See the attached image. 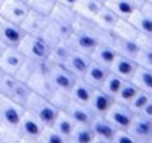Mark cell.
<instances>
[{"mask_svg": "<svg viewBox=\"0 0 152 143\" xmlns=\"http://www.w3.org/2000/svg\"><path fill=\"white\" fill-rule=\"evenodd\" d=\"M52 103L59 109V111H64L65 108H66V105L69 103V96L68 93H65V92H59V90H55V93L52 95V97L49 99Z\"/></svg>", "mask_w": 152, "mask_h": 143, "instance_id": "obj_40", "label": "cell"}, {"mask_svg": "<svg viewBox=\"0 0 152 143\" xmlns=\"http://www.w3.org/2000/svg\"><path fill=\"white\" fill-rule=\"evenodd\" d=\"M92 143H112V140H108V139H103V137H96L95 136V139H93V142Z\"/></svg>", "mask_w": 152, "mask_h": 143, "instance_id": "obj_47", "label": "cell"}, {"mask_svg": "<svg viewBox=\"0 0 152 143\" xmlns=\"http://www.w3.org/2000/svg\"><path fill=\"white\" fill-rule=\"evenodd\" d=\"M117 56V52L112 46V39H108V40H101L96 47L93 49V52L90 53V59L96 63H101L102 66L108 68L111 66V63L114 62Z\"/></svg>", "mask_w": 152, "mask_h": 143, "instance_id": "obj_10", "label": "cell"}, {"mask_svg": "<svg viewBox=\"0 0 152 143\" xmlns=\"http://www.w3.org/2000/svg\"><path fill=\"white\" fill-rule=\"evenodd\" d=\"M151 128H152V121L145 118L140 114H134L127 131L137 140V142H148L149 134H151Z\"/></svg>", "mask_w": 152, "mask_h": 143, "instance_id": "obj_14", "label": "cell"}, {"mask_svg": "<svg viewBox=\"0 0 152 143\" xmlns=\"http://www.w3.org/2000/svg\"><path fill=\"white\" fill-rule=\"evenodd\" d=\"M148 1H151V3H152V0H148Z\"/></svg>", "mask_w": 152, "mask_h": 143, "instance_id": "obj_54", "label": "cell"}, {"mask_svg": "<svg viewBox=\"0 0 152 143\" xmlns=\"http://www.w3.org/2000/svg\"><path fill=\"white\" fill-rule=\"evenodd\" d=\"M117 130H127L134 114L130 111V108L127 105L118 103L114 100V103L111 105V108L106 111V114L103 115Z\"/></svg>", "mask_w": 152, "mask_h": 143, "instance_id": "obj_3", "label": "cell"}, {"mask_svg": "<svg viewBox=\"0 0 152 143\" xmlns=\"http://www.w3.org/2000/svg\"><path fill=\"white\" fill-rule=\"evenodd\" d=\"M75 125H77V124L71 120V117H69L65 111H59V114H58L55 123L52 124V127H53L58 133H61L62 136H65L66 139H69V136L72 134V131H74V128H75Z\"/></svg>", "mask_w": 152, "mask_h": 143, "instance_id": "obj_29", "label": "cell"}, {"mask_svg": "<svg viewBox=\"0 0 152 143\" xmlns=\"http://www.w3.org/2000/svg\"><path fill=\"white\" fill-rule=\"evenodd\" d=\"M24 62H25V56L21 53L19 49L13 46H7L0 56V68L3 69V72H7V74L15 75Z\"/></svg>", "mask_w": 152, "mask_h": 143, "instance_id": "obj_9", "label": "cell"}, {"mask_svg": "<svg viewBox=\"0 0 152 143\" xmlns=\"http://www.w3.org/2000/svg\"><path fill=\"white\" fill-rule=\"evenodd\" d=\"M31 93H33V92H31L30 86H28L27 83L18 80V81L15 83V86L10 89V92L6 95V97L10 99V100H13L15 103H18V105H21V106H25V103H27V100H28V97H30Z\"/></svg>", "mask_w": 152, "mask_h": 143, "instance_id": "obj_28", "label": "cell"}, {"mask_svg": "<svg viewBox=\"0 0 152 143\" xmlns=\"http://www.w3.org/2000/svg\"><path fill=\"white\" fill-rule=\"evenodd\" d=\"M139 90L142 92H146L152 95V69L149 68H143V66H139L136 68L132 80H130Z\"/></svg>", "mask_w": 152, "mask_h": 143, "instance_id": "obj_24", "label": "cell"}, {"mask_svg": "<svg viewBox=\"0 0 152 143\" xmlns=\"http://www.w3.org/2000/svg\"><path fill=\"white\" fill-rule=\"evenodd\" d=\"M109 74V69L102 66L101 63H96V62H90V65L87 66L84 75H83V80L93 89H101V86L103 84L106 75Z\"/></svg>", "mask_w": 152, "mask_h": 143, "instance_id": "obj_18", "label": "cell"}, {"mask_svg": "<svg viewBox=\"0 0 152 143\" xmlns=\"http://www.w3.org/2000/svg\"><path fill=\"white\" fill-rule=\"evenodd\" d=\"M18 81V78L13 75V74H7L4 72L1 77H0V95L1 96H6L10 89L15 86V83Z\"/></svg>", "mask_w": 152, "mask_h": 143, "instance_id": "obj_39", "label": "cell"}, {"mask_svg": "<svg viewBox=\"0 0 152 143\" xmlns=\"http://www.w3.org/2000/svg\"><path fill=\"white\" fill-rule=\"evenodd\" d=\"M40 143H66L68 139L65 136H62L61 133H58L53 127H45V130L42 131L40 137H39Z\"/></svg>", "mask_w": 152, "mask_h": 143, "instance_id": "obj_37", "label": "cell"}, {"mask_svg": "<svg viewBox=\"0 0 152 143\" xmlns=\"http://www.w3.org/2000/svg\"><path fill=\"white\" fill-rule=\"evenodd\" d=\"M18 127L22 137H28V139H39L42 131L45 130V125L28 111H24Z\"/></svg>", "mask_w": 152, "mask_h": 143, "instance_id": "obj_13", "label": "cell"}, {"mask_svg": "<svg viewBox=\"0 0 152 143\" xmlns=\"http://www.w3.org/2000/svg\"><path fill=\"white\" fill-rule=\"evenodd\" d=\"M140 115H143L145 118H148V120L152 121V96L149 97V100H148V103L145 105V108L140 111Z\"/></svg>", "mask_w": 152, "mask_h": 143, "instance_id": "obj_43", "label": "cell"}, {"mask_svg": "<svg viewBox=\"0 0 152 143\" xmlns=\"http://www.w3.org/2000/svg\"><path fill=\"white\" fill-rule=\"evenodd\" d=\"M50 22V18L46 15H42L39 12L30 10L27 13V16L24 18V21L19 24V27L22 28V31L25 34L30 36H42L45 33V30L48 28Z\"/></svg>", "mask_w": 152, "mask_h": 143, "instance_id": "obj_7", "label": "cell"}, {"mask_svg": "<svg viewBox=\"0 0 152 143\" xmlns=\"http://www.w3.org/2000/svg\"><path fill=\"white\" fill-rule=\"evenodd\" d=\"M18 49L25 56V59L40 62L48 61L50 58V45L42 37V36H30L25 34L21 43L18 45Z\"/></svg>", "mask_w": 152, "mask_h": 143, "instance_id": "obj_2", "label": "cell"}, {"mask_svg": "<svg viewBox=\"0 0 152 143\" xmlns=\"http://www.w3.org/2000/svg\"><path fill=\"white\" fill-rule=\"evenodd\" d=\"M112 103H114V99L111 96L102 92L101 89H93L90 100L87 103V108L92 111L93 115H105Z\"/></svg>", "mask_w": 152, "mask_h": 143, "instance_id": "obj_17", "label": "cell"}, {"mask_svg": "<svg viewBox=\"0 0 152 143\" xmlns=\"http://www.w3.org/2000/svg\"><path fill=\"white\" fill-rule=\"evenodd\" d=\"M124 81H126V80H123L121 77H118L117 74H114V72L109 71V74L106 75L103 84L101 86V90L105 92L106 95L111 96V97L114 99V97L117 96V93L120 92V89H121V86H123Z\"/></svg>", "mask_w": 152, "mask_h": 143, "instance_id": "obj_32", "label": "cell"}, {"mask_svg": "<svg viewBox=\"0 0 152 143\" xmlns=\"http://www.w3.org/2000/svg\"><path fill=\"white\" fill-rule=\"evenodd\" d=\"M134 61L139 66L152 69V49H140Z\"/></svg>", "mask_w": 152, "mask_h": 143, "instance_id": "obj_41", "label": "cell"}, {"mask_svg": "<svg viewBox=\"0 0 152 143\" xmlns=\"http://www.w3.org/2000/svg\"><path fill=\"white\" fill-rule=\"evenodd\" d=\"M72 52H74V49L71 47V45L68 43V40L66 42H61V43H56L55 46H52L50 58L49 59H50L53 63L62 65Z\"/></svg>", "mask_w": 152, "mask_h": 143, "instance_id": "obj_31", "label": "cell"}, {"mask_svg": "<svg viewBox=\"0 0 152 143\" xmlns=\"http://www.w3.org/2000/svg\"><path fill=\"white\" fill-rule=\"evenodd\" d=\"M77 12L72 9V7H68V6H64L61 3H56L55 7L52 9L50 18L52 21H56V22H61V24H65V25H69V27H74L75 21H77Z\"/></svg>", "mask_w": 152, "mask_h": 143, "instance_id": "obj_22", "label": "cell"}, {"mask_svg": "<svg viewBox=\"0 0 152 143\" xmlns=\"http://www.w3.org/2000/svg\"><path fill=\"white\" fill-rule=\"evenodd\" d=\"M25 111H28L30 114H33L45 127H52V124L55 123L59 109L52 103L49 99L39 96L36 93H31L27 103H25Z\"/></svg>", "mask_w": 152, "mask_h": 143, "instance_id": "obj_1", "label": "cell"}, {"mask_svg": "<svg viewBox=\"0 0 152 143\" xmlns=\"http://www.w3.org/2000/svg\"><path fill=\"white\" fill-rule=\"evenodd\" d=\"M3 74H4V72H3V69H1V68H0V77H1V75H3Z\"/></svg>", "mask_w": 152, "mask_h": 143, "instance_id": "obj_50", "label": "cell"}, {"mask_svg": "<svg viewBox=\"0 0 152 143\" xmlns=\"http://www.w3.org/2000/svg\"><path fill=\"white\" fill-rule=\"evenodd\" d=\"M4 49H6V46L0 42V56H1V53H3V50H4Z\"/></svg>", "mask_w": 152, "mask_h": 143, "instance_id": "obj_48", "label": "cell"}, {"mask_svg": "<svg viewBox=\"0 0 152 143\" xmlns=\"http://www.w3.org/2000/svg\"><path fill=\"white\" fill-rule=\"evenodd\" d=\"M140 9L146 13V15H149L152 18V3L151 1H148V0H145L143 3H142V6H140Z\"/></svg>", "mask_w": 152, "mask_h": 143, "instance_id": "obj_44", "label": "cell"}, {"mask_svg": "<svg viewBox=\"0 0 152 143\" xmlns=\"http://www.w3.org/2000/svg\"><path fill=\"white\" fill-rule=\"evenodd\" d=\"M139 143H148V142H139Z\"/></svg>", "mask_w": 152, "mask_h": 143, "instance_id": "obj_52", "label": "cell"}, {"mask_svg": "<svg viewBox=\"0 0 152 143\" xmlns=\"http://www.w3.org/2000/svg\"><path fill=\"white\" fill-rule=\"evenodd\" d=\"M56 3H61L64 6H68V7H75V4L78 3V0H56Z\"/></svg>", "mask_w": 152, "mask_h": 143, "instance_id": "obj_45", "label": "cell"}, {"mask_svg": "<svg viewBox=\"0 0 152 143\" xmlns=\"http://www.w3.org/2000/svg\"><path fill=\"white\" fill-rule=\"evenodd\" d=\"M48 77L50 80L52 86L59 90V92H65L68 93L71 86L74 84L75 81V77L64 66V65H59V63H52L49 71H48Z\"/></svg>", "mask_w": 152, "mask_h": 143, "instance_id": "obj_6", "label": "cell"}, {"mask_svg": "<svg viewBox=\"0 0 152 143\" xmlns=\"http://www.w3.org/2000/svg\"><path fill=\"white\" fill-rule=\"evenodd\" d=\"M0 96H1V95H0Z\"/></svg>", "mask_w": 152, "mask_h": 143, "instance_id": "obj_55", "label": "cell"}, {"mask_svg": "<svg viewBox=\"0 0 152 143\" xmlns=\"http://www.w3.org/2000/svg\"><path fill=\"white\" fill-rule=\"evenodd\" d=\"M139 92V89L130 81V80H126L124 83H123V86H121V89H120V92L117 93V96L114 97V100L115 102H118V103H123V105H129L130 103V100L136 96V93Z\"/></svg>", "mask_w": 152, "mask_h": 143, "instance_id": "obj_33", "label": "cell"}, {"mask_svg": "<svg viewBox=\"0 0 152 143\" xmlns=\"http://www.w3.org/2000/svg\"><path fill=\"white\" fill-rule=\"evenodd\" d=\"M112 46L115 49L117 55H121V56H126L130 59H136V56L140 50V46L137 45V42L121 39V37H117L114 34H112Z\"/></svg>", "mask_w": 152, "mask_h": 143, "instance_id": "obj_21", "label": "cell"}, {"mask_svg": "<svg viewBox=\"0 0 152 143\" xmlns=\"http://www.w3.org/2000/svg\"><path fill=\"white\" fill-rule=\"evenodd\" d=\"M90 62H92V59H90L89 55H84V53H80V52L74 50V52L66 58V61H65L62 65H64L75 78H83V75H84L87 66L90 65Z\"/></svg>", "mask_w": 152, "mask_h": 143, "instance_id": "obj_12", "label": "cell"}, {"mask_svg": "<svg viewBox=\"0 0 152 143\" xmlns=\"http://www.w3.org/2000/svg\"><path fill=\"white\" fill-rule=\"evenodd\" d=\"M112 34L117 36V37H121V39H127V40H137L139 37V31L133 27V24L129 21V19H118L117 25L114 27L112 30Z\"/></svg>", "mask_w": 152, "mask_h": 143, "instance_id": "obj_30", "label": "cell"}, {"mask_svg": "<svg viewBox=\"0 0 152 143\" xmlns=\"http://www.w3.org/2000/svg\"><path fill=\"white\" fill-rule=\"evenodd\" d=\"M93 139H95V134H93L90 125H75V128L68 140L72 143H92Z\"/></svg>", "mask_w": 152, "mask_h": 143, "instance_id": "obj_34", "label": "cell"}, {"mask_svg": "<svg viewBox=\"0 0 152 143\" xmlns=\"http://www.w3.org/2000/svg\"><path fill=\"white\" fill-rule=\"evenodd\" d=\"M66 143H72V142H69V140H68V142H66Z\"/></svg>", "mask_w": 152, "mask_h": 143, "instance_id": "obj_53", "label": "cell"}, {"mask_svg": "<svg viewBox=\"0 0 152 143\" xmlns=\"http://www.w3.org/2000/svg\"><path fill=\"white\" fill-rule=\"evenodd\" d=\"M18 143H40L39 139H28V137H21Z\"/></svg>", "mask_w": 152, "mask_h": 143, "instance_id": "obj_46", "label": "cell"}, {"mask_svg": "<svg viewBox=\"0 0 152 143\" xmlns=\"http://www.w3.org/2000/svg\"><path fill=\"white\" fill-rule=\"evenodd\" d=\"M24 36H25V33L22 31V28L18 24H13L0 16V42L6 47L7 46L18 47V45L24 39Z\"/></svg>", "mask_w": 152, "mask_h": 143, "instance_id": "obj_8", "label": "cell"}, {"mask_svg": "<svg viewBox=\"0 0 152 143\" xmlns=\"http://www.w3.org/2000/svg\"><path fill=\"white\" fill-rule=\"evenodd\" d=\"M152 95L149 93H146V92H142V90H139L136 96L130 100V103L127 105L129 108H130V111L133 112V114H140V111L145 108V105L148 103V100H149V97Z\"/></svg>", "mask_w": 152, "mask_h": 143, "instance_id": "obj_38", "label": "cell"}, {"mask_svg": "<svg viewBox=\"0 0 152 143\" xmlns=\"http://www.w3.org/2000/svg\"><path fill=\"white\" fill-rule=\"evenodd\" d=\"M106 7H109L118 18L121 19H129V16L139 7L134 1L132 0H108Z\"/></svg>", "mask_w": 152, "mask_h": 143, "instance_id": "obj_25", "label": "cell"}, {"mask_svg": "<svg viewBox=\"0 0 152 143\" xmlns=\"http://www.w3.org/2000/svg\"><path fill=\"white\" fill-rule=\"evenodd\" d=\"M102 7H103V4H101L98 0H78L74 10L77 12L78 16L93 21L96 18V15L101 12Z\"/></svg>", "mask_w": 152, "mask_h": 143, "instance_id": "obj_26", "label": "cell"}, {"mask_svg": "<svg viewBox=\"0 0 152 143\" xmlns=\"http://www.w3.org/2000/svg\"><path fill=\"white\" fill-rule=\"evenodd\" d=\"M112 143H139L127 130H117Z\"/></svg>", "mask_w": 152, "mask_h": 143, "instance_id": "obj_42", "label": "cell"}, {"mask_svg": "<svg viewBox=\"0 0 152 143\" xmlns=\"http://www.w3.org/2000/svg\"><path fill=\"white\" fill-rule=\"evenodd\" d=\"M3 1H4V0H0V6H1V3H3Z\"/></svg>", "mask_w": 152, "mask_h": 143, "instance_id": "obj_51", "label": "cell"}, {"mask_svg": "<svg viewBox=\"0 0 152 143\" xmlns=\"http://www.w3.org/2000/svg\"><path fill=\"white\" fill-rule=\"evenodd\" d=\"M92 92H93V87H90L83 78H75L74 84L71 86V89L68 92V96L71 100H74L77 103L87 105L90 100Z\"/></svg>", "mask_w": 152, "mask_h": 143, "instance_id": "obj_20", "label": "cell"}, {"mask_svg": "<svg viewBox=\"0 0 152 143\" xmlns=\"http://www.w3.org/2000/svg\"><path fill=\"white\" fill-rule=\"evenodd\" d=\"M136 68H137V63H136L134 59H130V58L117 55L115 59H114V62L109 66V71L114 72V74H117L118 77H121L123 80H132Z\"/></svg>", "mask_w": 152, "mask_h": 143, "instance_id": "obj_15", "label": "cell"}, {"mask_svg": "<svg viewBox=\"0 0 152 143\" xmlns=\"http://www.w3.org/2000/svg\"><path fill=\"white\" fill-rule=\"evenodd\" d=\"M89 125H90V128H92V131L96 137H103V139H108V140H112L114 136H115V131H117V128L103 115H95Z\"/></svg>", "mask_w": 152, "mask_h": 143, "instance_id": "obj_19", "label": "cell"}, {"mask_svg": "<svg viewBox=\"0 0 152 143\" xmlns=\"http://www.w3.org/2000/svg\"><path fill=\"white\" fill-rule=\"evenodd\" d=\"M64 111L71 117V120L77 125H89L95 117L92 114V111L87 108V105H81V103L74 102V100H69V103L66 105V108Z\"/></svg>", "mask_w": 152, "mask_h": 143, "instance_id": "obj_16", "label": "cell"}, {"mask_svg": "<svg viewBox=\"0 0 152 143\" xmlns=\"http://www.w3.org/2000/svg\"><path fill=\"white\" fill-rule=\"evenodd\" d=\"M129 21H130V22L133 24V27L139 31V34L152 37V18L149 15H146L140 7H137V9L129 16Z\"/></svg>", "mask_w": 152, "mask_h": 143, "instance_id": "obj_23", "label": "cell"}, {"mask_svg": "<svg viewBox=\"0 0 152 143\" xmlns=\"http://www.w3.org/2000/svg\"><path fill=\"white\" fill-rule=\"evenodd\" d=\"M24 111V106L15 103L6 96H0V124L18 127Z\"/></svg>", "mask_w": 152, "mask_h": 143, "instance_id": "obj_4", "label": "cell"}, {"mask_svg": "<svg viewBox=\"0 0 152 143\" xmlns=\"http://www.w3.org/2000/svg\"><path fill=\"white\" fill-rule=\"evenodd\" d=\"M72 28L74 27H69V25H65V24H61V22H56V21H52L49 22L48 28L45 30V33L42 34V37L52 46H55L56 43H61V42H66L72 33Z\"/></svg>", "mask_w": 152, "mask_h": 143, "instance_id": "obj_11", "label": "cell"}, {"mask_svg": "<svg viewBox=\"0 0 152 143\" xmlns=\"http://www.w3.org/2000/svg\"><path fill=\"white\" fill-rule=\"evenodd\" d=\"M25 1H27L30 10L39 12V13L46 15V16L50 15L52 9L56 4V0H25Z\"/></svg>", "mask_w": 152, "mask_h": 143, "instance_id": "obj_36", "label": "cell"}, {"mask_svg": "<svg viewBox=\"0 0 152 143\" xmlns=\"http://www.w3.org/2000/svg\"><path fill=\"white\" fill-rule=\"evenodd\" d=\"M98 1H99V3H101V4H103V6H105V4H106V1H108V0H98Z\"/></svg>", "mask_w": 152, "mask_h": 143, "instance_id": "obj_49", "label": "cell"}, {"mask_svg": "<svg viewBox=\"0 0 152 143\" xmlns=\"http://www.w3.org/2000/svg\"><path fill=\"white\" fill-rule=\"evenodd\" d=\"M22 137L19 127L0 124V143H18Z\"/></svg>", "mask_w": 152, "mask_h": 143, "instance_id": "obj_35", "label": "cell"}, {"mask_svg": "<svg viewBox=\"0 0 152 143\" xmlns=\"http://www.w3.org/2000/svg\"><path fill=\"white\" fill-rule=\"evenodd\" d=\"M118 19H120V18H118L109 7L103 6L101 9V12L96 15V18H95L93 21H95V24H96L101 30L108 31V33H112V30H114V27L117 25Z\"/></svg>", "mask_w": 152, "mask_h": 143, "instance_id": "obj_27", "label": "cell"}, {"mask_svg": "<svg viewBox=\"0 0 152 143\" xmlns=\"http://www.w3.org/2000/svg\"><path fill=\"white\" fill-rule=\"evenodd\" d=\"M28 12L30 7L25 0H4L0 6V16L18 25L24 21Z\"/></svg>", "mask_w": 152, "mask_h": 143, "instance_id": "obj_5", "label": "cell"}]
</instances>
